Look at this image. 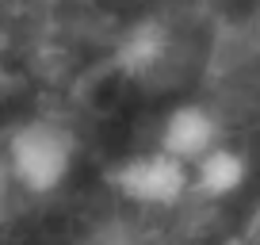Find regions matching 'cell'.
<instances>
[{"mask_svg": "<svg viewBox=\"0 0 260 245\" xmlns=\"http://www.w3.org/2000/svg\"><path fill=\"white\" fill-rule=\"evenodd\" d=\"M165 46H169V35L161 31L157 23H142L130 31V39L122 42V54H119V66L126 73H149L165 57Z\"/></svg>", "mask_w": 260, "mask_h": 245, "instance_id": "5b68a950", "label": "cell"}, {"mask_svg": "<svg viewBox=\"0 0 260 245\" xmlns=\"http://www.w3.org/2000/svg\"><path fill=\"white\" fill-rule=\"evenodd\" d=\"M187 169H191V192H199L203 199L234 196V192H241L245 176H249L245 154H237V149H230V146H218V142H214L203 157H195Z\"/></svg>", "mask_w": 260, "mask_h": 245, "instance_id": "277c9868", "label": "cell"}, {"mask_svg": "<svg viewBox=\"0 0 260 245\" xmlns=\"http://www.w3.org/2000/svg\"><path fill=\"white\" fill-rule=\"evenodd\" d=\"M218 142V119L199 104H180L165 115L161 127V149L191 165L195 157H203L207 149Z\"/></svg>", "mask_w": 260, "mask_h": 245, "instance_id": "3957f363", "label": "cell"}, {"mask_svg": "<svg viewBox=\"0 0 260 245\" xmlns=\"http://www.w3.org/2000/svg\"><path fill=\"white\" fill-rule=\"evenodd\" d=\"M115 188L142 207H172L191 192V169L180 157L165 154L161 146L153 154H138L119 165Z\"/></svg>", "mask_w": 260, "mask_h": 245, "instance_id": "7a4b0ae2", "label": "cell"}, {"mask_svg": "<svg viewBox=\"0 0 260 245\" xmlns=\"http://www.w3.org/2000/svg\"><path fill=\"white\" fill-rule=\"evenodd\" d=\"M8 165L16 184H23L27 192H54L73 169V134L50 119L23 122L8 142Z\"/></svg>", "mask_w": 260, "mask_h": 245, "instance_id": "6da1fadb", "label": "cell"}]
</instances>
